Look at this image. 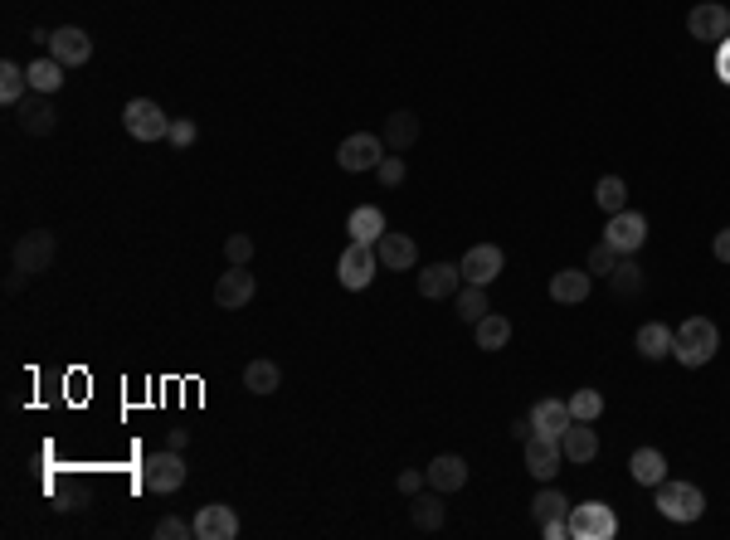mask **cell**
<instances>
[{
  "mask_svg": "<svg viewBox=\"0 0 730 540\" xmlns=\"http://www.w3.org/2000/svg\"><path fill=\"white\" fill-rule=\"evenodd\" d=\"M721 351V331L711 317H687L682 326H672V356L682 360L687 370H701V365H711Z\"/></svg>",
  "mask_w": 730,
  "mask_h": 540,
  "instance_id": "6da1fadb",
  "label": "cell"
},
{
  "mask_svg": "<svg viewBox=\"0 0 730 540\" xmlns=\"http://www.w3.org/2000/svg\"><path fill=\"white\" fill-rule=\"evenodd\" d=\"M657 511L667 516V521H701L706 516V492L692 487V482H677V477H667V482H657Z\"/></svg>",
  "mask_w": 730,
  "mask_h": 540,
  "instance_id": "7a4b0ae2",
  "label": "cell"
},
{
  "mask_svg": "<svg viewBox=\"0 0 730 540\" xmlns=\"http://www.w3.org/2000/svg\"><path fill=\"white\" fill-rule=\"evenodd\" d=\"M619 536V511L609 502L570 506V540H614Z\"/></svg>",
  "mask_w": 730,
  "mask_h": 540,
  "instance_id": "3957f363",
  "label": "cell"
},
{
  "mask_svg": "<svg viewBox=\"0 0 730 540\" xmlns=\"http://www.w3.org/2000/svg\"><path fill=\"white\" fill-rule=\"evenodd\" d=\"M122 127H127V137H137V142H166L171 137V117L161 112V103H151V98H132L127 108H122Z\"/></svg>",
  "mask_w": 730,
  "mask_h": 540,
  "instance_id": "277c9868",
  "label": "cell"
},
{
  "mask_svg": "<svg viewBox=\"0 0 730 540\" xmlns=\"http://www.w3.org/2000/svg\"><path fill=\"white\" fill-rule=\"evenodd\" d=\"M54 253H59V239L49 234V229H30V234H20L15 239V273H25V278H39V273H49V263H54Z\"/></svg>",
  "mask_w": 730,
  "mask_h": 540,
  "instance_id": "5b68a950",
  "label": "cell"
},
{
  "mask_svg": "<svg viewBox=\"0 0 730 540\" xmlns=\"http://www.w3.org/2000/svg\"><path fill=\"white\" fill-rule=\"evenodd\" d=\"M375 273H380V258H375V244H361V239H351L341 258H336V278H341V288L361 292L375 283Z\"/></svg>",
  "mask_w": 730,
  "mask_h": 540,
  "instance_id": "8992f818",
  "label": "cell"
},
{
  "mask_svg": "<svg viewBox=\"0 0 730 540\" xmlns=\"http://www.w3.org/2000/svg\"><path fill=\"white\" fill-rule=\"evenodd\" d=\"M185 477H190V468H185V458L176 453V448H161V453H151L142 468V482L146 492H156V497H171V492H181Z\"/></svg>",
  "mask_w": 730,
  "mask_h": 540,
  "instance_id": "52a82bcc",
  "label": "cell"
},
{
  "mask_svg": "<svg viewBox=\"0 0 730 540\" xmlns=\"http://www.w3.org/2000/svg\"><path fill=\"white\" fill-rule=\"evenodd\" d=\"M385 151H390L385 137H375V132H351L346 142L336 146V161H341V171L356 176V171H375V166L385 161Z\"/></svg>",
  "mask_w": 730,
  "mask_h": 540,
  "instance_id": "ba28073f",
  "label": "cell"
},
{
  "mask_svg": "<svg viewBox=\"0 0 730 540\" xmlns=\"http://www.w3.org/2000/svg\"><path fill=\"white\" fill-rule=\"evenodd\" d=\"M463 283H477V288H487V283H497L502 278V268H507V253L497 249V244H473V249L463 253Z\"/></svg>",
  "mask_w": 730,
  "mask_h": 540,
  "instance_id": "9c48e42d",
  "label": "cell"
},
{
  "mask_svg": "<svg viewBox=\"0 0 730 540\" xmlns=\"http://www.w3.org/2000/svg\"><path fill=\"white\" fill-rule=\"evenodd\" d=\"M560 463H565L560 438H546V433H531V438H526V472H531L536 482H555V477H560Z\"/></svg>",
  "mask_w": 730,
  "mask_h": 540,
  "instance_id": "30bf717a",
  "label": "cell"
},
{
  "mask_svg": "<svg viewBox=\"0 0 730 540\" xmlns=\"http://www.w3.org/2000/svg\"><path fill=\"white\" fill-rule=\"evenodd\" d=\"M604 244H614L619 253H638L648 244V219L638 215V210L609 215V224H604Z\"/></svg>",
  "mask_w": 730,
  "mask_h": 540,
  "instance_id": "8fae6325",
  "label": "cell"
},
{
  "mask_svg": "<svg viewBox=\"0 0 730 540\" xmlns=\"http://www.w3.org/2000/svg\"><path fill=\"white\" fill-rule=\"evenodd\" d=\"M687 35L701 39V44H721L730 35V10L721 0H706V5H696L692 15H687Z\"/></svg>",
  "mask_w": 730,
  "mask_h": 540,
  "instance_id": "7c38bea8",
  "label": "cell"
},
{
  "mask_svg": "<svg viewBox=\"0 0 730 540\" xmlns=\"http://www.w3.org/2000/svg\"><path fill=\"white\" fill-rule=\"evenodd\" d=\"M254 292H258L254 273L229 263V273H219V283H215V307H224V312H239V307H249V302H254Z\"/></svg>",
  "mask_w": 730,
  "mask_h": 540,
  "instance_id": "4fadbf2b",
  "label": "cell"
},
{
  "mask_svg": "<svg viewBox=\"0 0 730 540\" xmlns=\"http://www.w3.org/2000/svg\"><path fill=\"white\" fill-rule=\"evenodd\" d=\"M49 59H59L64 69H78V64H88V59H93V39H88V30H78V25H64V30H54V35H49Z\"/></svg>",
  "mask_w": 730,
  "mask_h": 540,
  "instance_id": "5bb4252c",
  "label": "cell"
},
{
  "mask_svg": "<svg viewBox=\"0 0 730 540\" xmlns=\"http://www.w3.org/2000/svg\"><path fill=\"white\" fill-rule=\"evenodd\" d=\"M239 536V516H234V506L224 502H210L195 511V540H234Z\"/></svg>",
  "mask_w": 730,
  "mask_h": 540,
  "instance_id": "9a60e30c",
  "label": "cell"
},
{
  "mask_svg": "<svg viewBox=\"0 0 730 540\" xmlns=\"http://www.w3.org/2000/svg\"><path fill=\"white\" fill-rule=\"evenodd\" d=\"M458 288H463V268L458 263H429V268H419V297L443 302V297H453Z\"/></svg>",
  "mask_w": 730,
  "mask_h": 540,
  "instance_id": "2e32d148",
  "label": "cell"
},
{
  "mask_svg": "<svg viewBox=\"0 0 730 540\" xmlns=\"http://www.w3.org/2000/svg\"><path fill=\"white\" fill-rule=\"evenodd\" d=\"M375 258H380V268H390V273H409L414 263H419V249H414V239L409 234H380V244H375Z\"/></svg>",
  "mask_w": 730,
  "mask_h": 540,
  "instance_id": "e0dca14e",
  "label": "cell"
},
{
  "mask_svg": "<svg viewBox=\"0 0 730 540\" xmlns=\"http://www.w3.org/2000/svg\"><path fill=\"white\" fill-rule=\"evenodd\" d=\"M424 472H429V487H434V492H443V497L463 492V482H468V463H463L458 453H438V458Z\"/></svg>",
  "mask_w": 730,
  "mask_h": 540,
  "instance_id": "ac0fdd59",
  "label": "cell"
},
{
  "mask_svg": "<svg viewBox=\"0 0 730 540\" xmlns=\"http://www.w3.org/2000/svg\"><path fill=\"white\" fill-rule=\"evenodd\" d=\"M15 117H20V127H25L30 137H49V132L59 127V112H54V103H49L44 93H30V98L15 108Z\"/></svg>",
  "mask_w": 730,
  "mask_h": 540,
  "instance_id": "d6986e66",
  "label": "cell"
},
{
  "mask_svg": "<svg viewBox=\"0 0 730 540\" xmlns=\"http://www.w3.org/2000/svg\"><path fill=\"white\" fill-rule=\"evenodd\" d=\"M589 288H594V273L589 268H560L550 278V297L565 302V307H580L584 297H589Z\"/></svg>",
  "mask_w": 730,
  "mask_h": 540,
  "instance_id": "ffe728a7",
  "label": "cell"
},
{
  "mask_svg": "<svg viewBox=\"0 0 730 540\" xmlns=\"http://www.w3.org/2000/svg\"><path fill=\"white\" fill-rule=\"evenodd\" d=\"M575 424V414H570V399H541L536 409H531V429L546 433V438H560V433Z\"/></svg>",
  "mask_w": 730,
  "mask_h": 540,
  "instance_id": "44dd1931",
  "label": "cell"
},
{
  "mask_svg": "<svg viewBox=\"0 0 730 540\" xmlns=\"http://www.w3.org/2000/svg\"><path fill=\"white\" fill-rule=\"evenodd\" d=\"M560 448H565V463H594L599 458V433L589 429L584 419H575L570 429L560 433Z\"/></svg>",
  "mask_w": 730,
  "mask_h": 540,
  "instance_id": "7402d4cb",
  "label": "cell"
},
{
  "mask_svg": "<svg viewBox=\"0 0 730 540\" xmlns=\"http://www.w3.org/2000/svg\"><path fill=\"white\" fill-rule=\"evenodd\" d=\"M244 390L249 395H278L283 390V365L278 360H249L244 365Z\"/></svg>",
  "mask_w": 730,
  "mask_h": 540,
  "instance_id": "603a6c76",
  "label": "cell"
},
{
  "mask_svg": "<svg viewBox=\"0 0 730 540\" xmlns=\"http://www.w3.org/2000/svg\"><path fill=\"white\" fill-rule=\"evenodd\" d=\"M414 142H419V112H409V108L390 112V122H385V146L400 156V151H409Z\"/></svg>",
  "mask_w": 730,
  "mask_h": 540,
  "instance_id": "cb8c5ba5",
  "label": "cell"
},
{
  "mask_svg": "<svg viewBox=\"0 0 730 540\" xmlns=\"http://www.w3.org/2000/svg\"><path fill=\"white\" fill-rule=\"evenodd\" d=\"M346 234L361 239V244H380V234H385V215H380V205H356L351 219H346Z\"/></svg>",
  "mask_w": 730,
  "mask_h": 540,
  "instance_id": "d4e9b609",
  "label": "cell"
},
{
  "mask_svg": "<svg viewBox=\"0 0 730 540\" xmlns=\"http://www.w3.org/2000/svg\"><path fill=\"white\" fill-rule=\"evenodd\" d=\"M628 472H633L638 487H657V482H667V458H662L657 448H638V453L628 458Z\"/></svg>",
  "mask_w": 730,
  "mask_h": 540,
  "instance_id": "484cf974",
  "label": "cell"
},
{
  "mask_svg": "<svg viewBox=\"0 0 730 540\" xmlns=\"http://www.w3.org/2000/svg\"><path fill=\"white\" fill-rule=\"evenodd\" d=\"M409 516H414V526H419V531H443V521H448L443 492H434V487H429V492H419V497H414V511H409Z\"/></svg>",
  "mask_w": 730,
  "mask_h": 540,
  "instance_id": "4316f807",
  "label": "cell"
},
{
  "mask_svg": "<svg viewBox=\"0 0 730 540\" xmlns=\"http://www.w3.org/2000/svg\"><path fill=\"white\" fill-rule=\"evenodd\" d=\"M25 98H30V73L20 69L15 59H5V64H0V103H5V108H20Z\"/></svg>",
  "mask_w": 730,
  "mask_h": 540,
  "instance_id": "83f0119b",
  "label": "cell"
},
{
  "mask_svg": "<svg viewBox=\"0 0 730 540\" xmlns=\"http://www.w3.org/2000/svg\"><path fill=\"white\" fill-rule=\"evenodd\" d=\"M25 73H30V93H44V98H54L64 88V78H69V69L59 59H35Z\"/></svg>",
  "mask_w": 730,
  "mask_h": 540,
  "instance_id": "f1b7e54d",
  "label": "cell"
},
{
  "mask_svg": "<svg viewBox=\"0 0 730 540\" xmlns=\"http://www.w3.org/2000/svg\"><path fill=\"white\" fill-rule=\"evenodd\" d=\"M473 341H477V351H502L511 341V322L502 312H487V317L473 326Z\"/></svg>",
  "mask_w": 730,
  "mask_h": 540,
  "instance_id": "f546056e",
  "label": "cell"
},
{
  "mask_svg": "<svg viewBox=\"0 0 730 540\" xmlns=\"http://www.w3.org/2000/svg\"><path fill=\"white\" fill-rule=\"evenodd\" d=\"M638 356L643 360H667L672 356V326H662V322L638 326Z\"/></svg>",
  "mask_w": 730,
  "mask_h": 540,
  "instance_id": "4dcf8cb0",
  "label": "cell"
},
{
  "mask_svg": "<svg viewBox=\"0 0 730 540\" xmlns=\"http://www.w3.org/2000/svg\"><path fill=\"white\" fill-rule=\"evenodd\" d=\"M643 283H648V278H643V268L633 263V253H623L619 263H614V273H609V288L619 292V297H638Z\"/></svg>",
  "mask_w": 730,
  "mask_h": 540,
  "instance_id": "1f68e13d",
  "label": "cell"
},
{
  "mask_svg": "<svg viewBox=\"0 0 730 540\" xmlns=\"http://www.w3.org/2000/svg\"><path fill=\"white\" fill-rule=\"evenodd\" d=\"M594 200H599V210L604 215H619V210H628V185H623V176H604L599 185H594Z\"/></svg>",
  "mask_w": 730,
  "mask_h": 540,
  "instance_id": "d6a6232c",
  "label": "cell"
},
{
  "mask_svg": "<svg viewBox=\"0 0 730 540\" xmlns=\"http://www.w3.org/2000/svg\"><path fill=\"white\" fill-rule=\"evenodd\" d=\"M531 516H536V526H541V521H555V516H570V497L546 482V492H536V502H531Z\"/></svg>",
  "mask_w": 730,
  "mask_h": 540,
  "instance_id": "836d02e7",
  "label": "cell"
},
{
  "mask_svg": "<svg viewBox=\"0 0 730 540\" xmlns=\"http://www.w3.org/2000/svg\"><path fill=\"white\" fill-rule=\"evenodd\" d=\"M487 312H492V307H487V288H477V283H463V288H458V317H463L468 326H477L482 317H487Z\"/></svg>",
  "mask_w": 730,
  "mask_h": 540,
  "instance_id": "e575fe53",
  "label": "cell"
},
{
  "mask_svg": "<svg viewBox=\"0 0 730 540\" xmlns=\"http://www.w3.org/2000/svg\"><path fill=\"white\" fill-rule=\"evenodd\" d=\"M570 414L584 419V424H594V419L604 414V395H599V390H575V399H570Z\"/></svg>",
  "mask_w": 730,
  "mask_h": 540,
  "instance_id": "d590c367",
  "label": "cell"
},
{
  "mask_svg": "<svg viewBox=\"0 0 730 540\" xmlns=\"http://www.w3.org/2000/svg\"><path fill=\"white\" fill-rule=\"evenodd\" d=\"M151 536H156V540H195V521H181V516H161V521L151 526Z\"/></svg>",
  "mask_w": 730,
  "mask_h": 540,
  "instance_id": "8d00e7d4",
  "label": "cell"
},
{
  "mask_svg": "<svg viewBox=\"0 0 730 540\" xmlns=\"http://www.w3.org/2000/svg\"><path fill=\"white\" fill-rule=\"evenodd\" d=\"M224 258H229L234 268H249V258H254V239H249V234H229V239H224Z\"/></svg>",
  "mask_w": 730,
  "mask_h": 540,
  "instance_id": "74e56055",
  "label": "cell"
},
{
  "mask_svg": "<svg viewBox=\"0 0 730 540\" xmlns=\"http://www.w3.org/2000/svg\"><path fill=\"white\" fill-rule=\"evenodd\" d=\"M619 258H623V253L614 249V244H594V249H589V263H584V268H589V273H604V278H609Z\"/></svg>",
  "mask_w": 730,
  "mask_h": 540,
  "instance_id": "f35d334b",
  "label": "cell"
},
{
  "mask_svg": "<svg viewBox=\"0 0 730 540\" xmlns=\"http://www.w3.org/2000/svg\"><path fill=\"white\" fill-rule=\"evenodd\" d=\"M195 137H200V127H195L190 117H171V137H166V142L185 151V146H195Z\"/></svg>",
  "mask_w": 730,
  "mask_h": 540,
  "instance_id": "ab89813d",
  "label": "cell"
},
{
  "mask_svg": "<svg viewBox=\"0 0 730 540\" xmlns=\"http://www.w3.org/2000/svg\"><path fill=\"white\" fill-rule=\"evenodd\" d=\"M375 176H380V185H404V156H385L380 166H375Z\"/></svg>",
  "mask_w": 730,
  "mask_h": 540,
  "instance_id": "60d3db41",
  "label": "cell"
},
{
  "mask_svg": "<svg viewBox=\"0 0 730 540\" xmlns=\"http://www.w3.org/2000/svg\"><path fill=\"white\" fill-rule=\"evenodd\" d=\"M395 487H400L404 497H419V492L429 487V472H419V468H404L400 477H395Z\"/></svg>",
  "mask_w": 730,
  "mask_h": 540,
  "instance_id": "b9f144b4",
  "label": "cell"
},
{
  "mask_svg": "<svg viewBox=\"0 0 730 540\" xmlns=\"http://www.w3.org/2000/svg\"><path fill=\"white\" fill-rule=\"evenodd\" d=\"M541 536H546V540H570V516H555V521H541Z\"/></svg>",
  "mask_w": 730,
  "mask_h": 540,
  "instance_id": "7bdbcfd3",
  "label": "cell"
},
{
  "mask_svg": "<svg viewBox=\"0 0 730 540\" xmlns=\"http://www.w3.org/2000/svg\"><path fill=\"white\" fill-rule=\"evenodd\" d=\"M716 78H721V83L730 88V35L716 44Z\"/></svg>",
  "mask_w": 730,
  "mask_h": 540,
  "instance_id": "ee69618b",
  "label": "cell"
},
{
  "mask_svg": "<svg viewBox=\"0 0 730 540\" xmlns=\"http://www.w3.org/2000/svg\"><path fill=\"white\" fill-rule=\"evenodd\" d=\"M711 253H716L721 263H730V224L721 229V234H716V244H711Z\"/></svg>",
  "mask_w": 730,
  "mask_h": 540,
  "instance_id": "f6af8a7d",
  "label": "cell"
},
{
  "mask_svg": "<svg viewBox=\"0 0 730 540\" xmlns=\"http://www.w3.org/2000/svg\"><path fill=\"white\" fill-rule=\"evenodd\" d=\"M185 443H190V433H185V429H171V433H166V448H176V453H185Z\"/></svg>",
  "mask_w": 730,
  "mask_h": 540,
  "instance_id": "bcb514c9",
  "label": "cell"
},
{
  "mask_svg": "<svg viewBox=\"0 0 730 540\" xmlns=\"http://www.w3.org/2000/svg\"><path fill=\"white\" fill-rule=\"evenodd\" d=\"M531 414H526V419H516V424H511V438H521V443H526V438H531Z\"/></svg>",
  "mask_w": 730,
  "mask_h": 540,
  "instance_id": "7dc6e473",
  "label": "cell"
}]
</instances>
